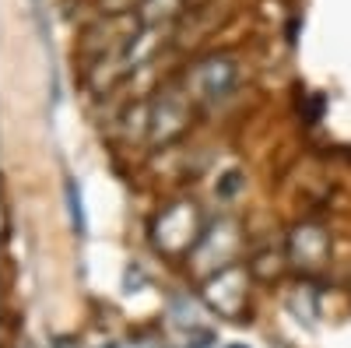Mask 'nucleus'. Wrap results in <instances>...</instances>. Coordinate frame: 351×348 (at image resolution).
<instances>
[{
  "label": "nucleus",
  "mask_w": 351,
  "mask_h": 348,
  "mask_svg": "<svg viewBox=\"0 0 351 348\" xmlns=\"http://www.w3.org/2000/svg\"><path fill=\"white\" fill-rule=\"evenodd\" d=\"M204 218H200V208L193 205V200H176V205H169L155 225H152V240L162 253H190L200 236H204Z\"/></svg>",
  "instance_id": "nucleus-1"
},
{
  "label": "nucleus",
  "mask_w": 351,
  "mask_h": 348,
  "mask_svg": "<svg viewBox=\"0 0 351 348\" xmlns=\"http://www.w3.org/2000/svg\"><path fill=\"white\" fill-rule=\"evenodd\" d=\"M236 250H239V225L228 222V218H221L218 225L204 229L200 243L190 250V268H193L204 281H208L211 275H218L221 268L232 264Z\"/></svg>",
  "instance_id": "nucleus-2"
},
{
  "label": "nucleus",
  "mask_w": 351,
  "mask_h": 348,
  "mask_svg": "<svg viewBox=\"0 0 351 348\" xmlns=\"http://www.w3.org/2000/svg\"><path fill=\"white\" fill-rule=\"evenodd\" d=\"M246 288H250V268L228 264L204 281V303L225 321H239L246 310Z\"/></svg>",
  "instance_id": "nucleus-3"
},
{
  "label": "nucleus",
  "mask_w": 351,
  "mask_h": 348,
  "mask_svg": "<svg viewBox=\"0 0 351 348\" xmlns=\"http://www.w3.org/2000/svg\"><path fill=\"white\" fill-rule=\"evenodd\" d=\"M190 124V102L180 92H162L155 99V106L148 109V137L152 144H169L176 141Z\"/></svg>",
  "instance_id": "nucleus-4"
},
{
  "label": "nucleus",
  "mask_w": 351,
  "mask_h": 348,
  "mask_svg": "<svg viewBox=\"0 0 351 348\" xmlns=\"http://www.w3.org/2000/svg\"><path fill=\"white\" fill-rule=\"evenodd\" d=\"M236 64L228 60V56H211V60L197 64L193 71V99L200 102H225L236 89Z\"/></svg>",
  "instance_id": "nucleus-5"
},
{
  "label": "nucleus",
  "mask_w": 351,
  "mask_h": 348,
  "mask_svg": "<svg viewBox=\"0 0 351 348\" xmlns=\"http://www.w3.org/2000/svg\"><path fill=\"white\" fill-rule=\"evenodd\" d=\"M288 257L299 268H319L330 257V236L319 225H299L288 240Z\"/></svg>",
  "instance_id": "nucleus-6"
},
{
  "label": "nucleus",
  "mask_w": 351,
  "mask_h": 348,
  "mask_svg": "<svg viewBox=\"0 0 351 348\" xmlns=\"http://www.w3.org/2000/svg\"><path fill=\"white\" fill-rule=\"evenodd\" d=\"M190 4H200V0H190Z\"/></svg>",
  "instance_id": "nucleus-7"
}]
</instances>
